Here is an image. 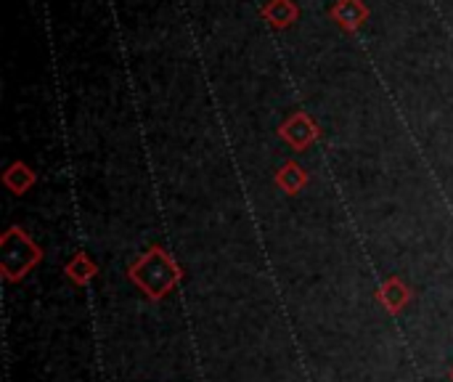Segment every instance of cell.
<instances>
[{
  "mask_svg": "<svg viewBox=\"0 0 453 382\" xmlns=\"http://www.w3.org/2000/svg\"><path fill=\"white\" fill-rule=\"evenodd\" d=\"M332 21L345 32H358L369 21V5L364 0H334L329 8Z\"/></svg>",
  "mask_w": 453,
  "mask_h": 382,
  "instance_id": "obj_1",
  "label": "cell"
},
{
  "mask_svg": "<svg viewBox=\"0 0 453 382\" xmlns=\"http://www.w3.org/2000/svg\"><path fill=\"white\" fill-rule=\"evenodd\" d=\"M281 136H284L292 146L305 149V146L319 136V130H316V125H313V120H311L308 114L297 112V114H292V117L281 125Z\"/></svg>",
  "mask_w": 453,
  "mask_h": 382,
  "instance_id": "obj_2",
  "label": "cell"
},
{
  "mask_svg": "<svg viewBox=\"0 0 453 382\" xmlns=\"http://www.w3.org/2000/svg\"><path fill=\"white\" fill-rule=\"evenodd\" d=\"M260 13L273 29H289L300 19V8L295 0H268Z\"/></svg>",
  "mask_w": 453,
  "mask_h": 382,
  "instance_id": "obj_3",
  "label": "cell"
},
{
  "mask_svg": "<svg viewBox=\"0 0 453 382\" xmlns=\"http://www.w3.org/2000/svg\"><path fill=\"white\" fill-rule=\"evenodd\" d=\"M279 186L281 189H287L289 194H295L303 183H305V170L303 168H297L295 162H289V165H284V170L279 173Z\"/></svg>",
  "mask_w": 453,
  "mask_h": 382,
  "instance_id": "obj_4",
  "label": "cell"
},
{
  "mask_svg": "<svg viewBox=\"0 0 453 382\" xmlns=\"http://www.w3.org/2000/svg\"><path fill=\"white\" fill-rule=\"evenodd\" d=\"M32 181H35V175H32V173H29V168H27V165H21V162L11 165V170L5 173V183H8L16 194H21Z\"/></svg>",
  "mask_w": 453,
  "mask_h": 382,
  "instance_id": "obj_5",
  "label": "cell"
}]
</instances>
